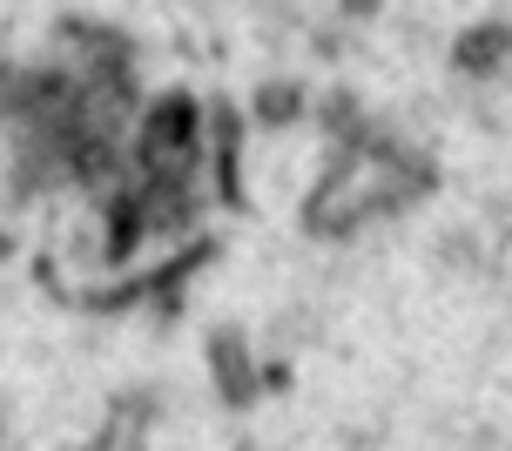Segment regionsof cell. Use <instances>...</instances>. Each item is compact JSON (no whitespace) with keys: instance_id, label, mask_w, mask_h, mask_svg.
<instances>
[{"instance_id":"1","label":"cell","mask_w":512,"mask_h":451,"mask_svg":"<svg viewBox=\"0 0 512 451\" xmlns=\"http://www.w3.org/2000/svg\"><path fill=\"white\" fill-rule=\"evenodd\" d=\"M0 451H7V438H0Z\"/></svg>"}]
</instances>
